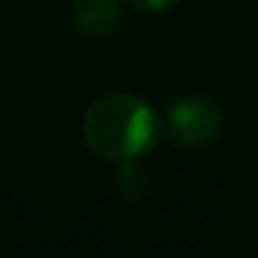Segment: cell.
I'll use <instances>...</instances> for the list:
<instances>
[{
	"label": "cell",
	"mask_w": 258,
	"mask_h": 258,
	"mask_svg": "<svg viewBox=\"0 0 258 258\" xmlns=\"http://www.w3.org/2000/svg\"><path fill=\"white\" fill-rule=\"evenodd\" d=\"M177 3V0H126L129 8H135L140 13H160V11H167Z\"/></svg>",
	"instance_id": "5"
},
{
	"label": "cell",
	"mask_w": 258,
	"mask_h": 258,
	"mask_svg": "<svg viewBox=\"0 0 258 258\" xmlns=\"http://www.w3.org/2000/svg\"><path fill=\"white\" fill-rule=\"evenodd\" d=\"M116 190L121 198L126 200H145L150 195V177H147V170L140 167L135 160L129 162H121L119 172H116Z\"/></svg>",
	"instance_id": "4"
},
{
	"label": "cell",
	"mask_w": 258,
	"mask_h": 258,
	"mask_svg": "<svg viewBox=\"0 0 258 258\" xmlns=\"http://www.w3.org/2000/svg\"><path fill=\"white\" fill-rule=\"evenodd\" d=\"M89 150L109 162H129L147 155L160 140L157 111L135 94H106L96 99L81 121Z\"/></svg>",
	"instance_id": "1"
},
{
	"label": "cell",
	"mask_w": 258,
	"mask_h": 258,
	"mask_svg": "<svg viewBox=\"0 0 258 258\" xmlns=\"http://www.w3.org/2000/svg\"><path fill=\"white\" fill-rule=\"evenodd\" d=\"M119 23V0H76L74 26L89 38H101Z\"/></svg>",
	"instance_id": "3"
},
{
	"label": "cell",
	"mask_w": 258,
	"mask_h": 258,
	"mask_svg": "<svg viewBox=\"0 0 258 258\" xmlns=\"http://www.w3.org/2000/svg\"><path fill=\"white\" fill-rule=\"evenodd\" d=\"M223 129V111L205 96H185L167 111V132L182 147H205Z\"/></svg>",
	"instance_id": "2"
}]
</instances>
